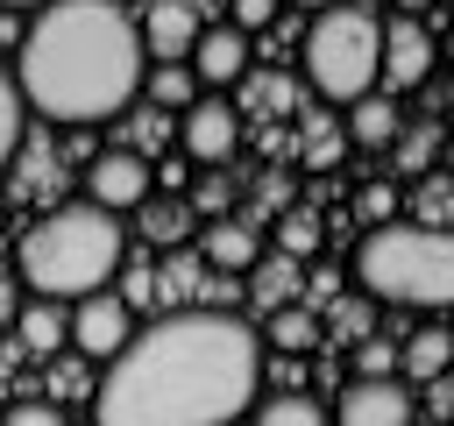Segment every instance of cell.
Here are the masks:
<instances>
[{"label":"cell","instance_id":"6da1fadb","mask_svg":"<svg viewBox=\"0 0 454 426\" xmlns=\"http://www.w3.org/2000/svg\"><path fill=\"white\" fill-rule=\"evenodd\" d=\"M262 390V341L227 312H163L92 390V426H234Z\"/></svg>","mask_w":454,"mask_h":426},{"label":"cell","instance_id":"7a4b0ae2","mask_svg":"<svg viewBox=\"0 0 454 426\" xmlns=\"http://www.w3.org/2000/svg\"><path fill=\"white\" fill-rule=\"evenodd\" d=\"M142 43L135 21L121 14V0H50L43 21L21 36V64H14V92L21 106L85 128V121H114L135 92H142Z\"/></svg>","mask_w":454,"mask_h":426},{"label":"cell","instance_id":"3957f363","mask_svg":"<svg viewBox=\"0 0 454 426\" xmlns=\"http://www.w3.org/2000/svg\"><path fill=\"white\" fill-rule=\"evenodd\" d=\"M128 263V241H121V220L99 213V206H57L43 213L28 234H21V284L35 298H85V291H106Z\"/></svg>","mask_w":454,"mask_h":426},{"label":"cell","instance_id":"277c9868","mask_svg":"<svg viewBox=\"0 0 454 426\" xmlns=\"http://www.w3.org/2000/svg\"><path fill=\"white\" fill-rule=\"evenodd\" d=\"M355 277H362L369 298H397V305L440 312L454 298V241L440 227H411V220L369 227L362 248H355Z\"/></svg>","mask_w":454,"mask_h":426},{"label":"cell","instance_id":"5b68a950","mask_svg":"<svg viewBox=\"0 0 454 426\" xmlns=\"http://www.w3.org/2000/svg\"><path fill=\"white\" fill-rule=\"evenodd\" d=\"M376 43H383V21L369 7H348V0L319 7V21L305 28V78H312V92L333 99V106L376 92Z\"/></svg>","mask_w":454,"mask_h":426},{"label":"cell","instance_id":"8992f818","mask_svg":"<svg viewBox=\"0 0 454 426\" xmlns=\"http://www.w3.org/2000/svg\"><path fill=\"white\" fill-rule=\"evenodd\" d=\"M433 78V28L426 21H411V14H397V21H383V43H376V92H411V85H426Z\"/></svg>","mask_w":454,"mask_h":426},{"label":"cell","instance_id":"52a82bcc","mask_svg":"<svg viewBox=\"0 0 454 426\" xmlns=\"http://www.w3.org/2000/svg\"><path fill=\"white\" fill-rule=\"evenodd\" d=\"M156 192V170H149V156H135V149H99L92 163H85V206H99V213H135L142 199Z\"/></svg>","mask_w":454,"mask_h":426},{"label":"cell","instance_id":"ba28073f","mask_svg":"<svg viewBox=\"0 0 454 426\" xmlns=\"http://www.w3.org/2000/svg\"><path fill=\"white\" fill-rule=\"evenodd\" d=\"M177 142H184V156H192L199 170H227V156L241 149V106H227L220 92H199V99L184 106Z\"/></svg>","mask_w":454,"mask_h":426},{"label":"cell","instance_id":"9c48e42d","mask_svg":"<svg viewBox=\"0 0 454 426\" xmlns=\"http://www.w3.org/2000/svg\"><path fill=\"white\" fill-rule=\"evenodd\" d=\"M128 334H135V312H128L114 291H85L78 312H71V327H64V341H71L85 362H114V355L128 348Z\"/></svg>","mask_w":454,"mask_h":426},{"label":"cell","instance_id":"30bf717a","mask_svg":"<svg viewBox=\"0 0 454 426\" xmlns=\"http://www.w3.org/2000/svg\"><path fill=\"white\" fill-rule=\"evenodd\" d=\"M199 7L192 0H149L142 7V21H135V43H142V57H156V64H184L192 57V43H199Z\"/></svg>","mask_w":454,"mask_h":426},{"label":"cell","instance_id":"8fae6325","mask_svg":"<svg viewBox=\"0 0 454 426\" xmlns=\"http://www.w3.org/2000/svg\"><path fill=\"white\" fill-rule=\"evenodd\" d=\"M333 419H340V426H419L411 390H404L397 376H355V383L340 390Z\"/></svg>","mask_w":454,"mask_h":426},{"label":"cell","instance_id":"7c38bea8","mask_svg":"<svg viewBox=\"0 0 454 426\" xmlns=\"http://www.w3.org/2000/svg\"><path fill=\"white\" fill-rule=\"evenodd\" d=\"M248 57H255V50H248V36H241V28H227V21H213V28H199V43H192V64H184V71H192L199 85H241V78H248Z\"/></svg>","mask_w":454,"mask_h":426},{"label":"cell","instance_id":"4fadbf2b","mask_svg":"<svg viewBox=\"0 0 454 426\" xmlns=\"http://www.w3.org/2000/svg\"><path fill=\"white\" fill-rule=\"evenodd\" d=\"M199 263H213L220 277H248V270L262 263V234H255L248 220L220 213V220H206V234H199Z\"/></svg>","mask_w":454,"mask_h":426},{"label":"cell","instance_id":"5bb4252c","mask_svg":"<svg viewBox=\"0 0 454 426\" xmlns=\"http://www.w3.org/2000/svg\"><path fill=\"white\" fill-rule=\"evenodd\" d=\"M397 99L390 92H362V99H348V142L355 149H390L397 142Z\"/></svg>","mask_w":454,"mask_h":426},{"label":"cell","instance_id":"9a60e30c","mask_svg":"<svg viewBox=\"0 0 454 426\" xmlns=\"http://www.w3.org/2000/svg\"><path fill=\"white\" fill-rule=\"evenodd\" d=\"M64 327H71V312H64L57 298H28V305L14 312V341H21V355H57V348H64Z\"/></svg>","mask_w":454,"mask_h":426},{"label":"cell","instance_id":"2e32d148","mask_svg":"<svg viewBox=\"0 0 454 426\" xmlns=\"http://www.w3.org/2000/svg\"><path fill=\"white\" fill-rule=\"evenodd\" d=\"M135 220H142V241H149V248H177V241L192 234V220H199V213H192L177 192H163V199L149 192V199L135 206Z\"/></svg>","mask_w":454,"mask_h":426},{"label":"cell","instance_id":"e0dca14e","mask_svg":"<svg viewBox=\"0 0 454 426\" xmlns=\"http://www.w3.org/2000/svg\"><path fill=\"white\" fill-rule=\"evenodd\" d=\"M262 334H270V348H284V355H305V348H319L326 320H319V312H305V305H277V312L262 320Z\"/></svg>","mask_w":454,"mask_h":426},{"label":"cell","instance_id":"ac0fdd59","mask_svg":"<svg viewBox=\"0 0 454 426\" xmlns=\"http://www.w3.org/2000/svg\"><path fill=\"white\" fill-rule=\"evenodd\" d=\"M447 355H454V341H447V327L433 320V327H419V334L404 341L397 369H404V376H419V383H433V376H447Z\"/></svg>","mask_w":454,"mask_h":426},{"label":"cell","instance_id":"d6986e66","mask_svg":"<svg viewBox=\"0 0 454 426\" xmlns=\"http://www.w3.org/2000/svg\"><path fill=\"white\" fill-rule=\"evenodd\" d=\"M248 412H255V426H326L319 398H305V390H270V398H255Z\"/></svg>","mask_w":454,"mask_h":426},{"label":"cell","instance_id":"ffe728a7","mask_svg":"<svg viewBox=\"0 0 454 426\" xmlns=\"http://www.w3.org/2000/svg\"><path fill=\"white\" fill-rule=\"evenodd\" d=\"M248 277H255L248 291H255V305H262V312H277V305H298V298H291V291H298V263H291V256H270V263H255Z\"/></svg>","mask_w":454,"mask_h":426},{"label":"cell","instance_id":"44dd1931","mask_svg":"<svg viewBox=\"0 0 454 426\" xmlns=\"http://www.w3.org/2000/svg\"><path fill=\"white\" fill-rule=\"evenodd\" d=\"M390 156H397V178H426L440 163V128H397Z\"/></svg>","mask_w":454,"mask_h":426},{"label":"cell","instance_id":"7402d4cb","mask_svg":"<svg viewBox=\"0 0 454 426\" xmlns=\"http://www.w3.org/2000/svg\"><path fill=\"white\" fill-rule=\"evenodd\" d=\"M142 92H149L156 106H177V114H184V106L199 99V78H192L184 64H156V71H142Z\"/></svg>","mask_w":454,"mask_h":426},{"label":"cell","instance_id":"603a6c76","mask_svg":"<svg viewBox=\"0 0 454 426\" xmlns=\"http://www.w3.org/2000/svg\"><path fill=\"white\" fill-rule=\"evenodd\" d=\"M447 213H454V185L440 170H426L419 178V199H411V227H440L447 234Z\"/></svg>","mask_w":454,"mask_h":426},{"label":"cell","instance_id":"cb8c5ba5","mask_svg":"<svg viewBox=\"0 0 454 426\" xmlns=\"http://www.w3.org/2000/svg\"><path fill=\"white\" fill-rule=\"evenodd\" d=\"M355 213H362L369 227H390V220H404V199H397L390 178H369V185L355 192Z\"/></svg>","mask_w":454,"mask_h":426},{"label":"cell","instance_id":"d4e9b609","mask_svg":"<svg viewBox=\"0 0 454 426\" xmlns=\"http://www.w3.org/2000/svg\"><path fill=\"white\" fill-rule=\"evenodd\" d=\"M312 248H319V220H312V213H298V206H291V213H277V256H291V263H298V256H312Z\"/></svg>","mask_w":454,"mask_h":426},{"label":"cell","instance_id":"484cf974","mask_svg":"<svg viewBox=\"0 0 454 426\" xmlns=\"http://www.w3.org/2000/svg\"><path fill=\"white\" fill-rule=\"evenodd\" d=\"M192 213H206V220H220L227 206H234V178L227 170H199V185H192V199H184Z\"/></svg>","mask_w":454,"mask_h":426},{"label":"cell","instance_id":"4316f807","mask_svg":"<svg viewBox=\"0 0 454 426\" xmlns=\"http://www.w3.org/2000/svg\"><path fill=\"white\" fill-rule=\"evenodd\" d=\"M21 114H28V106H21V92H14V78L0 71V163H7L14 149H21Z\"/></svg>","mask_w":454,"mask_h":426},{"label":"cell","instance_id":"83f0119b","mask_svg":"<svg viewBox=\"0 0 454 426\" xmlns=\"http://www.w3.org/2000/svg\"><path fill=\"white\" fill-rule=\"evenodd\" d=\"M0 426H64V412H57V398H21L0 412Z\"/></svg>","mask_w":454,"mask_h":426},{"label":"cell","instance_id":"f1b7e54d","mask_svg":"<svg viewBox=\"0 0 454 426\" xmlns=\"http://www.w3.org/2000/svg\"><path fill=\"white\" fill-rule=\"evenodd\" d=\"M270 21H277V0H227V28L255 36V28H270Z\"/></svg>","mask_w":454,"mask_h":426},{"label":"cell","instance_id":"f546056e","mask_svg":"<svg viewBox=\"0 0 454 426\" xmlns=\"http://www.w3.org/2000/svg\"><path fill=\"white\" fill-rule=\"evenodd\" d=\"M369 320H376L369 298H340V305H333V327H340L348 341H369Z\"/></svg>","mask_w":454,"mask_h":426},{"label":"cell","instance_id":"4dcf8cb0","mask_svg":"<svg viewBox=\"0 0 454 426\" xmlns=\"http://www.w3.org/2000/svg\"><path fill=\"white\" fill-rule=\"evenodd\" d=\"M355 369H362V376H390V369H397V348H390V341H376V334H369V341H362V348H355Z\"/></svg>","mask_w":454,"mask_h":426},{"label":"cell","instance_id":"1f68e13d","mask_svg":"<svg viewBox=\"0 0 454 426\" xmlns=\"http://www.w3.org/2000/svg\"><path fill=\"white\" fill-rule=\"evenodd\" d=\"M305 156H312V163L326 170V163L340 156V135H333V128H312V149H305Z\"/></svg>","mask_w":454,"mask_h":426},{"label":"cell","instance_id":"d6a6232c","mask_svg":"<svg viewBox=\"0 0 454 426\" xmlns=\"http://www.w3.org/2000/svg\"><path fill=\"white\" fill-rule=\"evenodd\" d=\"M255 199H262V206H270V213H284V206H291V178H277V170H270V178H262V192H255Z\"/></svg>","mask_w":454,"mask_h":426},{"label":"cell","instance_id":"836d02e7","mask_svg":"<svg viewBox=\"0 0 454 426\" xmlns=\"http://www.w3.org/2000/svg\"><path fill=\"white\" fill-rule=\"evenodd\" d=\"M14 312H21V291H14V277L0 270V327H14Z\"/></svg>","mask_w":454,"mask_h":426},{"label":"cell","instance_id":"e575fe53","mask_svg":"<svg viewBox=\"0 0 454 426\" xmlns=\"http://www.w3.org/2000/svg\"><path fill=\"white\" fill-rule=\"evenodd\" d=\"M397 7H404V14H419V7H433V0H397Z\"/></svg>","mask_w":454,"mask_h":426},{"label":"cell","instance_id":"d590c367","mask_svg":"<svg viewBox=\"0 0 454 426\" xmlns=\"http://www.w3.org/2000/svg\"><path fill=\"white\" fill-rule=\"evenodd\" d=\"M0 7H50V0H0Z\"/></svg>","mask_w":454,"mask_h":426},{"label":"cell","instance_id":"8d00e7d4","mask_svg":"<svg viewBox=\"0 0 454 426\" xmlns=\"http://www.w3.org/2000/svg\"><path fill=\"white\" fill-rule=\"evenodd\" d=\"M298 7H312V14H319V7H333V0H298Z\"/></svg>","mask_w":454,"mask_h":426}]
</instances>
